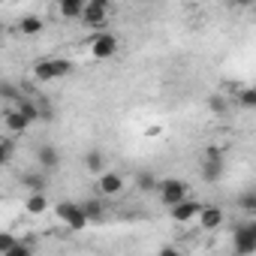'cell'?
<instances>
[{"instance_id":"cell-1","label":"cell","mask_w":256,"mask_h":256,"mask_svg":"<svg viewBox=\"0 0 256 256\" xmlns=\"http://www.w3.org/2000/svg\"><path fill=\"white\" fill-rule=\"evenodd\" d=\"M157 193H160V202L175 208L181 205L184 199H190V187L181 181V178H166V181H157Z\"/></svg>"},{"instance_id":"cell-2","label":"cell","mask_w":256,"mask_h":256,"mask_svg":"<svg viewBox=\"0 0 256 256\" xmlns=\"http://www.w3.org/2000/svg\"><path fill=\"white\" fill-rule=\"evenodd\" d=\"M232 247L238 256H253L256 253V223L247 220L241 226H235V235H232Z\"/></svg>"},{"instance_id":"cell-3","label":"cell","mask_w":256,"mask_h":256,"mask_svg":"<svg viewBox=\"0 0 256 256\" xmlns=\"http://www.w3.org/2000/svg\"><path fill=\"white\" fill-rule=\"evenodd\" d=\"M72 72V64L66 58H48V60H40L34 66V76L40 82H52V78H60V76H70Z\"/></svg>"},{"instance_id":"cell-4","label":"cell","mask_w":256,"mask_h":256,"mask_svg":"<svg viewBox=\"0 0 256 256\" xmlns=\"http://www.w3.org/2000/svg\"><path fill=\"white\" fill-rule=\"evenodd\" d=\"M58 217H60V223L70 226L72 232H82V229L88 226V220H84L78 202H60V205H58Z\"/></svg>"},{"instance_id":"cell-5","label":"cell","mask_w":256,"mask_h":256,"mask_svg":"<svg viewBox=\"0 0 256 256\" xmlns=\"http://www.w3.org/2000/svg\"><path fill=\"white\" fill-rule=\"evenodd\" d=\"M106 16H108V4H106V0H90V4H84V10H82V18H84L88 28H102Z\"/></svg>"},{"instance_id":"cell-6","label":"cell","mask_w":256,"mask_h":256,"mask_svg":"<svg viewBox=\"0 0 256 256\" xmlns=\"http://www.w3.org/2000/svg\"><path fill=\"white\" fill-rule=\"evenodd\" d=\"M118 52V36L114 34H100L94 42H90V54L96 58V60H106V58H112Z\"/></svg>"},{"instance_id":"cell-7","label":"cell","mask_w":256,"mask_h":256,"mask_svg":"<svg viewBox=\"0 0 256 256\" xmlns=\"http://www.w3.org/2000/svg\"><path fill=\"white\" fill-rule=\"evenodd\" d=\"M199 211H202V205H199L196 199H184L181 205L172 208V220H175V223H190V220L199 217Z\"/></svg>"},{"instance_id":"cell-8","label":"cell","mask_w":256,"mask_h":256,"mask_svg":"<svg viewBox=\"0 0 256 256\" xmlns=\"http://www.w3.org/2000/svg\"><path fill=\"white\" fill-rule=\"evenodd\" d=\"M36 163H40V169H42V172L58 169V163H60L58 148H54V145H40V148H36Z\"/></svg>"},{"instance_id":"cell-9","label":"cell","mask_w":256,"mask_h":256,"mask_svg":"<svg viewBox=\"0 0 256 256\" xmlns=\"http://www.w3.org/2000/svg\"><path fill=\"white\" fill-rule=\"evenodd\" d=\"M96 187H100V193H102V196H118V193L124 190V178H120L118 172H102Z\"/></svg>"},{"instance_id":"cell-10","label":"cell","mask_w":256,"mask_h":256,"mask_svg":"<svg viewBox=\"0 0 256 256\" xmlns=\"http://www.w3.org/2000/svg\"><path fill=\"white\" fill-rule=\"evenodd\" d=\"M196 220H199V226H202V229H217V226L223 223V211H220L217 205H208V208L202 205V211H199V217H196Z\"/></svg>"},{"instance_id":"cell-11","label":"cell","mask_w":256,"mask_h":256,"mask_svg":"<svg viewBox=\"0 0 256 256\" xmlns=\"http://www.w3.org/2000/svg\"><path fill=\"white\" fill-rule=\"evenodd\" d=\"M78 208H82V214H84L88 223H96V220H102V214H106V205H102L100 199H84V202H78Z\"/></svg>"},{"instance_id":"cell-12","label":"cell","mask_w":256,"mask_h":256,"mask_svg":"<svg viewBox=\"0 0 256 256\" xmlns=\"http://www.w3.org/2000/svg\"><path fill=\"white\" fill-rule=\"evenodd\" d=\"M4 120H6V130H12V133H24L28 126H30V120H28L22 112H16V108H12V112H6V114H4Z\"/></svg>"},{"instance_id":"cell-13","label":"cell","mask_w":256,"mask_h":256,"mask_svg":"<svg viewBox=\"0 0 256 256\" xmlns=\"http://www.w3.org/2000/svg\"><path fill=\"white\" fill-rule=\"evenodd\" d=\"M220 175H223V160H202V178L208 184L220 181Z\"/></svg>"},{"instance_id":"cell-14","label":"cell","mask_w":256,"mask_h":256,"mask_svg":"<svg viewBox=\"0 0 256 256\" xmlns=\"http://www.w3.org/2000/svg\"><path fill=\"white\" fill-rule=\"evenodd\" d=\"M46 208H48L46 193H30V196H28V202H24V211H28V214H34V217H40Z\"/></svg>"},{"instance_id":"cell-15","label":"cell","mask_w":256,"mask_h":256,"mask_svg":"<svg viewBox=\"0 0 256 256\" xmlns=\"http://www.w3.org/2000/svg\"><path fill=\"white\" fill-rule=\"evenodd\" d=\"M84 166H88L90 175H102V169H106V157H102L100 151H88V154H84Z\"/></svg>"},{"instance_id":"cell-16","label":"cell","mask_w":256,"mask_h":256,"mask_svg":"<svg viewBox=\"0 0 256 256\" xmlns=\"http://www.w3.org/2000/svg\"><path fill=\"white\" fill-rule=\"evenodd\" d=\"M22 184H24L30 193H42V190H46V175H40V172H28V175H22Z\"/></svg>"},{"instance_id":"cell-17","label":"cell","mask_w":256,"mask_h":256,"mask_svg":"<svg viewBox=\"0 0 256 256\" xmlns=\"http://www.w3.org/2000/svg\"><path fill=\"white\" fill-rule=\"evenodd\" d=\"M0 100L4 102H22V90H18V84H12V82H0Z\"/></svg>"},{"instance_id":"cell-18","label":"cell","mask_w":256,"mask_h":256,"mask_svg":"<svg viewBox=\"0 0 256 256\" xmlns=\"http://www.w3.org/2000/svg\"><path fill=\"white\" fill-rule=\"evenodd\" d=\"M82 10H84L82 0H60V16L64 18H82Z\"/></svg>"},{"instance_id":"cell-19","label":"cell","mask_w":256,"mask_h":256,"mask_svg":"<svg viewBox=\"0 0 256 256\" xmlns=\"http://www.w3.org/2000/svg\"><path fill=\"white\" fill-rule=\"evenodd\" d=\"M18 28H22V34L34 36V34H40V30H42V18H40V16H24Z\"/></svg>"},{"instance_id":"cell-20","label":"cell","mask_w":256,"mask_h":256,"mask_svg":"<svg viewBox=\"0 0 256 256\" xmlns=\"http://www.w3.org/2000/svg\"><path fill=\"white\" fill-rule=\"evenodd\" d=\"M16 112H22L30 124H34V120H40V108H36V102H30L28 96H22V102L16 106Z\"/></svg>"},{"instance_id":"cell-21","label":"cell","mask_w":256,"mask_h":256,"mask_svg":"<svg viewBox=\"0 0 256 256\" xmlns=\"http://www.w3.org/2000/svg\"><path fill=\"white\" fill-rule=\"evenodd\" d=\"M136 187H139L142 193H154V190H157V178H154L151 172H139V175H136Z\"/></svg>"},{"instance_id":"cell-22","label":"cell","mask_w":256,"mask_h":256,"mask_svg":"<svg viewBox=\"0 0 256 256\" xmlns=\"http://www.w3.org/2000/svg\"><path fill=\"white\" fill-rule=\"evenodd\" d=\"M4 256H34V247H30L28 241H16V244H12Z\"/></svg>"},{"instance_id":"cell-23","label":"cell","mask_w":256,"mask_h":256,"mask_svg":"<svg viewBox=\"0 0 256 256\" xmlns=\"http://www.w3.org/2000/svg\"><path fill=\"white\" fill-rule=\"evenodd\" d=\"M238 102L247 106V108H253V106H256V90H253V88H241V90H238Z\"/></svg>"},{"instance_id":"cell-24","label":"cell","mask_w":256,"mask_h":256,"mask_svg":"<svg viewBox=\"0 0 256 256\" xmlns=\"http://www.w3.org/2000/svg\"><path fill=\"white\" fill-rule=\"evenodd\" d=\"M10 160H12V142L0 139V166H6Z\"/></svg>"},{"instance_id":"cell-25","label":"cell","mask_w":256,"mask_h":256,"mask_svg":"<svg viewBox=\"0 0 256 256\" xmlns=\"http://www.w3.org/2000/svg\"><path fill=\"white\" fill-rule=\"evenodd\" d=\"M241 208H244L247 214H256V193H244V196H241Z\"/></svg>"},{"instance_id":"cell-26","label":"cell","mask_w":256,"mask_h":256,"mask_svg":"<svg viewBox=\"0 0 256 256\" xmlns=\"http://www.w3.org/2000/svg\"><path fill=\"white\" fill-rule=\"evenodd\" d=\"M16 241H18V238H16L12 232H0V253H6V250L16 244Z\"/></svg>"},{"instance_id":"cell-27","label":"cell","mask_w":256,"mask_h":256,"mask_svg":"<svg viewBox=\"0 0 256 256\" xmlns=\"http://www.w3.org/2000/svg\"><path fill=\"white\" fill-rule=\"evenodd\" d=\"M208 106H211V112H223V108H226V100H223V96H211Z\"/></svg>"},{"instance_id":"cell-28","label":"cell","mask_w":256,"mask_h":256,"mask_svg":"<svg viewBox=\"0 0 256 256\" xmlns=\"http://www.w3.org/2000/svg\"><path fill=\"white\" fill-rule=\"evenodd\" d=\"M157 256H181V250H178V247H163Z\"/></svg>"}]
</instances>
